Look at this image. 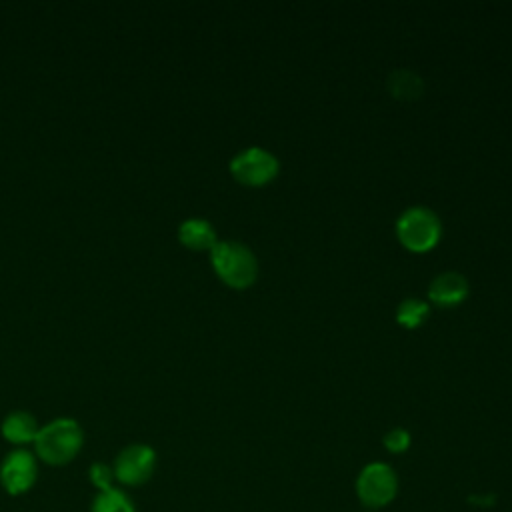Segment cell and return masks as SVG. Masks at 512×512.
<instances>
[{
	"label": "cell",
	"mask_w": 512,
	"mask_h": 512,
	"mask_svg": "<svg viewBox=\"0 0 512 512\" xmlns=\"http://www.w3.org/2000/svg\"><path fill=\"white\" fill-rule=\"evenodd\" d=\"M38 424L34 420L32 414L28 412H22V410H16V412H10L4 422H2V436L10 442V444H16V446H22V444H30L36 440L38 436Z\"/></svg>",
	"instance_id": "10"
},
{
	"label": "cell",
	"mask_w": 512,
	"mask_h": 512,
	"mask_svg": "<svg viewBox=\"0 0 512 512\" xmlns=\"http://www.w3.org/2000/svg\"><path fill=\"white\" fill-rule=\"evenodd\" d=\"M358 498L370 506L380 508L394 500L398 492V478L396 472L384 462H372L362 468L356 480Z\"/></svg>",
	"instance_id": "4"
},
{
	"label": "cell",
	"mask_w": 512,
	"mask_h": 512,
	"mask_svg": "<svg viewBox=\"0 0 512 512\" xmlns=\"http://www.w3.org/2000/svg\"><path fill=\"white\" fill-rule=\"evenodd\" d=\"M178 240L190 250H212L216 246V232L204 218H188L178 228Z\"/></svg>",
	"instance_id": "9"
},
{
	"label": "cell",
	"mask_w": 512,
	"mask_h": 512,
	"mask_svg": "<svg viewBox=\"0 0 512 512\" xmlns=\"http://www.w3.org/2000/svg\"><path fill=\"white\" fill-rule=\"evenodd\" d=\"M210 260L222 282L232 288H248L258 276V262L254 252L240 242H216V246L210 250Z\"/></svg>",
	"instance_id": "2"
},
{
	"label": "cell",
	"mask_w": 512,
	"mask_h": 512,
	"mask_svg": "<svg viewBox=\"0 0 512 512\" xmlns=\"http://www.w3.org/2000/svg\"><path fill=\"white\" fill-rule=\"evenodd\" d=\"M38 476V464L32 452L16 448L0 464V484L10 496L28 492Z\"/></svg>",
	"instance_id": "7"
},
{
	"label": "cell",
	"mask_w": 512,
	"mask_h": 512,
	"mask_svg": "<svg viewBox=\"0 0 512 512\" xmlns=\"http://www.w3.org/2000/svg\"><path fill=\"white\" fill-rule=\"evenodd\" d=\"M88 476H90V482L98 488V492H102V490H108V488H112L114 484V470L108 466V464H104V462H96V464H92L90 466V470H88Z\"/></svg>",
	"instance_id": "14"
},
{
	"label": "cell",
	"mask_w": 512,
	"mask_h": 512,
	"mask_svg": "<svg viewBox=\"0 0 512 512\" xmlns=\"http://www.w3.org/2000/svg\"><path fill=\"white\" fill-rule=\"evenodd\" d=\"M386 84H388V92L398 100H416L424 90L422 78L414 70H408V68L394 70L388 76Z\"/></svg>",
	"instance_id": "11"
},
{
	"label": "cell",
	"mask_w": 512,
	"mask_h": 512,
	"mask_svg": "<svg viewBox=\"0 0 512 512\" xmlns=\"http://www.w3.org/2000/svg\"><path fill=\"white\" fill-rule=\"evenodd\" d=\"M398 240L412 252H426L440 240V218L426 206H412L396 220Z\"/></svg>",
	"instance_id": "3"
},
{
	"label": "cell",
	"mask_w": 512,
	"mask_h": 512,
	"mask_svg": "<svg viewBox=\"0 0 512 512\" xmlns=\"http://www.w3.org/2000/svg\"><path fill=\"white\" fill-rule=\"evenodd\" d=\"M468 296V282L460 272L448 270L438 274L428 286V298L438 306H456Z\"/></svg>",
	"instance_id": "8"
},
{
	"label": "cell",
	"mask_w": 512,
	"mask_h": 512,
	"mask_svg": "<svg viewBox=\"0 0 512 512\" xmlns=\"http://www.w3.org/2000/svg\"><path fill=\"white\" fill-rule=\"evenodd\" d=\"M232 176L246 186H262L278 172V160L264 148H246L230 160Z\"/></svg>",
	"instance_id": "5"
},
{
	"label": "cell",
	"mask_w": 512,
	"mask_h": 512,
	"mask_svg": "<svg viewBox=\"0 0 512 512\" xmlns=\"http://www.w3.org/2000/svg\"><path fill=\"white\" fill-rule=\"evenodd\" d=\"M156 466V452L146 444L126 446L114 462V478L124 486H140L150 480Z\"/></svg>",
	"instance_id": "6"
},
{
	"label": "cell",
	"mask_w": 512,
	"mask_h": 512,
	"mask_svg": "<svg viewBox=\"0 0 512 512\" xmlns=\"http://www.w3.org/2000/svg\"><path fill=\"white\" fill-rule=\"evenodd\" d=\"M82 428L72 418H56L38 430L34 448L40 460L52 466L68 464L82 448Z\"/></svg>",
	"instance_id": "1"
},
{
	"label": "cell",
	"mask_w": 512,
	"mask_h": 512,
	"mask_svg": "<svg viewBox=\"0 0 512 512\" xmlns=\"http://www.w3.org/2000/svg\"><path fill=\"white\" fill-rule=\"evenodd\" d=\"M384 446L390 450V452H404L408 446H410V434L408 430L404 428H392L386 432L384 436Z\"/></svg>",
	"instance_id": "15"
},
{
	"label": "cell",
	"mask_w": 512,
	"mask_h": 512,
	"mask_svg": "<svg viewBox=\"0 0 512 512\" xmlns=\"http://www.w3.org/2000/svg\"><path fill=\"white\" fill-rule=\"evenodd\" d=\"M90 512H136V508L124 490L112 486L94 496Z\"/></svg>",
	"instance_id": "12"
},
{
	"label": "cell",
	"mask_w": 512,
	"mask_h": 512,
	"mask_svg": "<svg viewBox=\"0 0 512 512\" xmlns=\"http://www.w3.org/2000/svg\"><path fill=\"white\" fill-rule=\"evenodd\" d=\"M430 312V306L420 298H404L396 308V320L404 328L420 326Z\"/></svg>",
	"instance_id": "13"
}]
</instances>
